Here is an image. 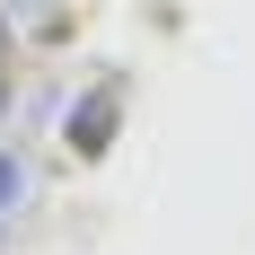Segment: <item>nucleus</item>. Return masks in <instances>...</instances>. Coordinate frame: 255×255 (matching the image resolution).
I'll list each match as a JSON object with an SVG mask.
<instances>
[{
	"instance_id": "nucleus-2",
	"label": "nucleus",
	"mask_w": 255,
	"mask_h": 255,
	"mask_svg": "<svg viewBox=\"0 0 255 255\" xmlns=\"http://www.w3.org/2000/svg\"><path fill=\"white\" fill-rule=\"evenodd\" d=\"M18 185H26V167H18V158H9V150H0V211L18 203Z\"/></svg>"
},
{
	"instance_id": "nucleus-1",
	"label": "nucleus",
	"mask_w": 255,
	"mask_h": 255,
	"mask_svg": "<svg viewBox=\"0 0 255 255\" xmlns=\"http://www.w3.org/2000/svg\"><path fill=\"white\" fill-rule=\"evenodd\" d=\"M115 115H124V97H115V88H88L79 115H71V150H106V141H115Z\"/></svg>"
}]
</instances>
